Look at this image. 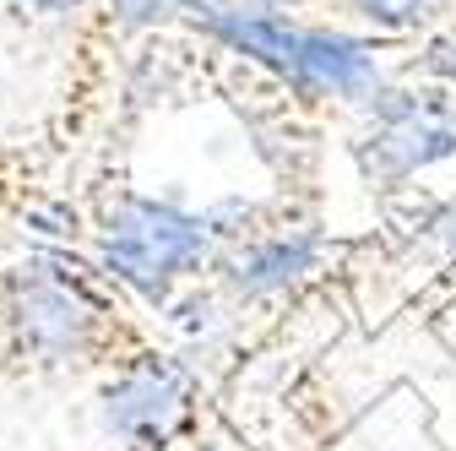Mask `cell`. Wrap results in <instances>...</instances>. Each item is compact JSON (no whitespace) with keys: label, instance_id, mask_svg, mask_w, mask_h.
<instances>
[{"label":"cell","instance_id":"obj_1","mask_svg":"<svg viewBox=\"0 0 456 451\" xmlns=\"http://www.w3.org/2000/svg\"><path fill=\"white\" fill-rule=\"evenodd\" d=\"M147 348L131 337L109 277L66 250L0 261V375L131 370Z\"/></svg>","mask_w":456,"mask_h":451},{"label":"cell","instance_id":"obj_4","mask_svg":"<svg viewBox=\"0 0 456 451\" xmlns=\"http://www.w3.org/2000/svg\"><path fill=\"white\" fill-rule=\"evenodd\" d=\"M61 191H54V147L44 142H6L0 136V234H49L61 217Z\"/></svg>","mask_w":456,"mask_h":451},{"label":"cell","instance_id":"obj_7","mask_svg":"<svg viewBox=\"0 0 456 451\" xmlns=\"http://www.w3.org/2000/svg\"><path fill=\"white\" fill-rule=\"evenodd\" d=\"M310 261H315V240H289V234L266 240L240 261V289H250V294L282 289V283H294L299 272H310Z\"/></svg>","mask_w":456,"mask_h":451},{"label":"cell","instance_id":"obj_8","mask_svg":"<svg viewBox=\"0 0 456 451\" xmlns=\"http://www.w3.org/2000/svg\"><path fill=\"white\" fill-rule=\"evenodd\" d=\"M429 6H435V0H354V12L380 22V28H408V22L429 17Z\"/></svg>","mask_w":456,"mask_h":451},{"label":"cell","instance_id":"obj_9","mask_svg":"<svg viewBox=\"0 0 456 451\" xmlns=\"http://www.w3.org/2000/svg\"><path fill=\"white\" fill-rule=\"evenodd\" d=\"M93 6L98 0H12V12L28 17V22H61V17H82Z\"/></svg>","mask_w":456,"mask_h":451},{"label":"cell","instance_id":"obj_3","mask_svg":"<svg viewBox=\"0 0 456 451\" xmlns=\"http://www.w3.org/2000/svg\"><path fill=\"white\" fill-rule=\"evenodd\" d=\"M180 414H185V375L158 354L136 359L103 386V419L126 440H163Z\"/></svg>","mask_w":456,"mask_h":451},{"label":"cell","instance_id":"obj_10","mask_svg":"<svg viewBox=\"0 0 456 451\" xmlns=\"http://www.w3.org/2000/svg\"><path fill=\"white\" fill-rule=\"evenodd\" d=\"M250 6H272L277 12V6H299V0H250Z\"/></svg>","mask_w":456,"mask_h":451},{"label":"cell","instance_id":"obj_6","mask_svg":"<svg viewBox=\"0 0 456 451\" xmlns=\"http://www.w3.org/2000/svg\"><path fill=\"white\" fill-rule=\"evenodd\" d=\"M380 131H375V163L386 175H413V168H429L435 158H445L456 147V131L440 126L435 115H424L419 103H386L380 109Z\"/></svg>","mask_w":456,"mask_h":451},{"label":"cell","instance_id":"obj_2","mask_svg":"<svg viewBox=\"0 0 456 451\" xmlns=\"http://www.w3.org/2000/svg\"><path fill=\"white\" fill-rule=\"evenodd\" d=\"M87 234L98 250V272L152 305L168 299V289L191 277L207 261V217L180 212L175 201H152L136 191H109L87 212Z\"/></svg>","mask_w":456,"mask_h":451},{"label":"cell","instance_id":"obj_5","mask_svg":"<svg viewBox=\"0 0 456 451\" xmlns=\"http://www.w3.org/2000/svg\"><path fill=\"white\" fill-rule=\"evenodd\" d=\"M289 77L299 87H310V93L364 98L375 87V54L359 38H348V33L310 28V33H299V54H294V71Z\"/></svg>","mask_w":456,"mask_h":451}]
</instances>
